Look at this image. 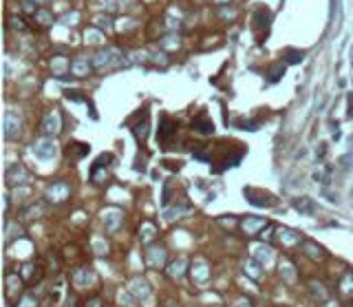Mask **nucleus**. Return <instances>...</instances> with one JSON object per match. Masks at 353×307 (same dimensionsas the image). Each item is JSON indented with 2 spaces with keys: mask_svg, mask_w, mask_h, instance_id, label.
<instances>
[{
  "mask_svg": "<svg viewBox=\"0 0 353 307\" xmlns=\"http://www.w3.org/2000/svg\"><path fill=\"white\" fill-rule=\"evenodd\" d=\"M122 65H124V53H122L120 49H113V46L97 51L95 58H93V66H95V71H100V73L113 71Z\"/></svg>",
  "mask_w": 353,
  "mask_h": 307,
  "instance_id": "obj_1",
  "label": "nucleus"
},
{
  "mask_svg": "<svg viewBox=\"0 0 353 307\" xmlns=\"http://www.w3.org/2000/svg\"><path fill=\"white\" fill-rule=\"evenodd\" d=\"M69 195H71L69 181H55L46 188L44 197H46V201H51V203H64L66 199H69Z\"/></svg>",
  "mask_w": 353,
  "mask_h": 307,
  "instance_id": "obj_2",
  "label": "nucleus"
},
{
  "mask_svg": "<svg viewBox=\"0 0 353 307\" xmlns=\"http://www.w3.org/2000/svg\"><path fill=\"white\" fill-rule=\"evenodd\" d=\"M33 157L36 159H40V161H51L55 157V153H58V148H55V144H53V139H49V137H42V139H38L36 144H33Z\"/></svg>",
  "mask_w": 353,
  "mask_h": 307,
  "instance_id": "obj_3",
  "label": "nucleus"
},
{
  "mask_svg": "<svg viewBox=\"0 0 353 307\" xmlns=\"http://www.w3.org/2000/svg\"><path fill=\"white\" fill-rule=\"evenodd\" d=\"M62 131V117L58 110H49L42 119V133L44 137H55V135Z\"/></svg>",
  "mask_w": 353,
  "mask_h": 307,
  "instance_id": "obj_4",
  "label": "nucleus"
},
{
  "mask_svg": "<svg viewBox=\"0 0 353 307\" xmlns=\"http://www.w3.org/2000/svg\"><path fill=\"white\" fill-rule=\"evenodd\" d=\"M243 195L248 197V201L252 203V206L256 208H271L274 206V197L267 193H263V190H256V188H245Z\"/></svg>",
  "mask_w": 353,
  "mask_h": 307,
  "instance_id": "obj_5",
  "label": "nucleus"
},
{
  "mask_svg": "<svg viewBox=\"0 0 353 307\" xmlns=\"http://www.w3.org/2000/svg\"><path fill=\"white\" fill-rule=\"evenodd\" d=\"M20 129H22V119H20L18 113L9 110L5 115V137L7 139H16L20 135Z\"/></svg>",
  "mask_w": 353,
  "mask_h": 307,
  "instance_id": "obj_6",
  "label": "nucleus"
},
{
  "mask_svg": "<svg viewBox=\"0 0 353 307\" xmlns=\"http://www.w3.org/2000/svg\"><path fill=\"white\" fill-rule=\"evenodd\" d=\"M174 135H177V122H172L168 115H164L159 122V142L164 144V146H168Z\"/></svg>",
  "mask_w": 353,
  "mask_h": 307,
  "instance_id": "obj_7",
  "label": "nucleus"
},
{
  "mask_svg": "<svg viewBox=\"0 0 353 307\" xmlns=\"http://www.w3.org/2000/svg\"><path fill=\"white\" fill-rule=\"evenodd\" d=\"M7 183H11V186H16V183H27L29 181V173L27 168H24L22 164H11L9 168H7Z\"/></svg>",
  "mask_w": 353,
  "mask_h": 307,
  "instance_id": "obj_8",
  "label": "nucleus"
},
{
  "mask_svg": "<svg viewBox=\"0 0 353 307\" xmlns=\"http://www.w3.org/2000/svg\"><path fill=\"white\" fill-rule=\"evenodd\" d=\"M128 294H133V296H137V298H142V301H146V298L150 296V285H148L144 279H139V276H137V279L130 281Z\"/></svg>",
  "mask_w": 353,
  "mask_h": 307,
  "instance_id": "obj_9",
  "label": "nucleus"
},
{
  "mask_svg": "<svg viewBox=\"0 0 353 307\" xmlns=\"http://www.w3.org/2000/svg\"><path fill=\"white\" fill-rule=\"evenodd\" d=\"M276 237L280 239V243L285 245H300L303 243V234H298L296 230H289V228H283V230H276Z\"/></svg>",
  "mask_w": 353,
  "mask_h": 307,
  "instance_id": "obj_10",
  "label": "nucleus"
},
{
  "mask_svg": "<svg viewBox=\"0 0 353 307\" xmlns=\"http://www.w3.org/2000/svg\"><path fill=\"white\" fill-rule=\"evenodd\" d=\"M241 228H243L248 234H256V232H261V230L267 228V221L261 219V217H248V219L241 221Z\"/></svg>",
  "mask_w": 353,
  "mask_h": 307,
  "instance_id": "obj_11",
  "label": "nucleus"
},
{
  "mask_svg": "<svg viewBox=\"0 0 353 307\" xmlns=\"http://www.w3.org/2000/svg\"><path fill=\"white\" fill-rule=\"evenodd\" d=\"M148 131H150V119H148V113H144L142 122H137V124L133 126V135H135V139H137L139 144H146V139H148Z\"/></svg>",
  "mask_w": 353,
  "mask_h": 307,
  "instance_id": "obj_12",
  "label": "nucleus"
},
{
  "mask_svg": "<svg viewBox=\"0 0 353 307\" xmlns=\"http://www.w3.org/2000/svg\"><path fill=\"white\" fill-rule=\"evenodd\" d=\"M252 252L256 254V261L261 263V265L271 267V263H274V250H271L270 245H256Z\"/></svg>",
  "mask_w": 353,
  "mask_h": 307,
  "instance_id": "obj_13",
  "label": "nucleus"
},
{
  "mask_svg": "<svg viewBox=\"0 0 353 307\" xmlns=\"http://www.w3.org/2000/svg\"><path fill=\"white\" fill-rule=\"evenodd\" d=\"M122 210L120 208H108V210L104 212V223H106V230H110V232H113V230H117L120 228V223H122Z\"/></svg>",
  "mask_w": 353,
  "mask_h": 307,
  "instance_id": "obj_14",
  "label": "nucleus"
},
{
  "mask_svg": "<svg viewBox=\"0 0 353 307\" xmlns=\"http://www.w3.org/2000/svg\"><path fill=\"white\" fill-rule=\"evenodd\" d=\"M210 267H208L206 261H194L192 263V279L197 283H208L210 281Z\"/></svg>",
  "mask_w": 353,
  "mask_h": 307,
  "instance_id": "obj_15",
  "label": "nucleus"
},
{
  "mask_svg": "<svg viewBox=\"0 0 353 307\" xmlns=\"http://www.w3.org/2000/svg\"><path fill=\"white\" fill-rule=\"evenodd\" d=\"M91 62H88L86 58H75L73 62H71V75H75V78H84V75L91 73Z\"/></svg>",
  "mask_w": 353,
  "mask_h": 307,
  "instance_id": "obj_16",
  "label": "nucleus"
},
{
  "mask_svg": "<svg viewBox=\"0 0 353 307\" xmlns=\"http://www.w3.org/2000/svg\"><path fill=\"white\" fill-rule=\"evenodd\" d=\"M270 20H271V14L265 7H258V9L254 11V29H256V31H263V29L270 27Z\"/></svg>",
  "mask_w": 353,
  "mask_h": 307,
  "instance_id": "obj_17",
  "label": "nucleus"
},
{
  "mask_svg": "<svg viewBox=\"0 0 353 307\" xmlns=\"http://www.w3.org/2000/svg\"><path fill=\"white\" fill-rule=\"evenodd\" d=\"M194 131H199L201 135H212L214 133V124H212V119L208 117L206 113H201L197 119H194Z\"/></svg>",
  "mask_w": 353,
  "mask_h": 307,
  "instance_id": "obj_18",
  "label": "nucleus"
},
{
  "mask_svg": "<svg viewBox=\"0 0 353 307\" xmlns=\"http://www.w3.org/2000/svg\"><path fill=\"white\" fill-rule=\"evenodd\" d=\"M293 208L305 215H316V201H311L309 197H296L293 199Z\"/></svg>",
  "mask_w": 353,
  "mask_h": 307,
  "instance_id": "obj_19",
  "label": "nucleus"
},
{
  "mask_svg": "<svg viewBox=\"0 0 353 307\" xmlns=\"http://www.w3.org/2000/svg\"><path fill=\"white\" fill-rule=\"evenodd\" d=\"M303 250L309 259H313V261H322V259H325V250H322L320 245H316L313 241H303Z\"/></svg>",
  "mask_w": 353,
  "mask_h": 307,
  "instance_id": "obj_20",
  "label": "nucleus"
},
{
  "mask_svg": "<svg viewBox=\"0 0 353 307\" xmlns=\"http://www.w3.org/2000/svg\"><path fill=\"white\" fill-rule=\"evenodd\" d=\"M166 261V250L164 248H150L148 250V265L150 267H159Z\"/></svg>",
  "mask_w": 353,
  "mask_h": 307,
  "instance_id": "obj_21",
  "label": "nucleus"
},
{
  "mask_svg": "<svg viewBox=\"0 0 353 307\" xmlns=\"http://www.w3.org/2000/svg\"><path fill=\"white\" fill-rule=\"evenodd\" d=\"M338 289L344 294V296L353 298V272H344L342 276H340V285Z\"/></svg>",
  "mask_w": 353,
  "mask_h": 307,
  "instance_id": "obj_22",
  "label": "nucleus"
},
{
  "mask_svg": "<svg viewBox=\"0 0 353 307\" xmlns=\"http://www.w3.org/2000/svg\"><path fill=\"white\" fill-rule=\"evenodd\" d=\"M93 281H95V276H93L91 270H78L73 274V283L78 285V287H86V285H91Z\"/></svg>",
  "mask_w": 353,
  "mask_h": 307,
  "instance_id": "obj_23",
  "label": "nucleus"
},
{
  "mask_svg": "<svg viewBox=\"0 0 353 307\" xmlns=\"http://www.w3.org/2000/svg\"><path fill=\"white\" fill-rule=\"evenodd\" d=\"M186 265H188V261H186V259H177V261L168 267V274L172 276V279H181V276H184Z\"/></svg>",
  "mask_w": 353,
  "mask_h": 307,
  "instance_id": "obj_24",
  "label": "nucleus"
},
{
  "mask_svg": "<svg viewBox=\"0 0 353 307\" xmlns=\"http://www.w3.org/2000/svg\"><path fill=\"white\" fill-rule=\"evenodd\" d=\"M245 274H248L249 279L258 281V279H261V263H258L256 259H252V261H248V263H245Z\"/></svg>",
  "mask_w": 353,
  "mask_h": 307,
  "instance_id": "obj_25",
  "label": "nucleus"
},
{
  "mask_svg": "<svg viewBox=\"0 0 353 307\" xmlns=\"http://www.w3.org/2000/svg\"><path fill=\"white\" fill-rule=\"evenodd\" d=\"M155 234H157V228L152 223H144L142 225V232H139V239H142V243H150L152 239H155Z\"/></svg>",
  "mask_w": 353,
  "mask_h": 307,
  "instance_id": "obj_26",
  "label": "nucleus"
},
{
  "mask_svg": "<svg viewBox=\"0 0 353 307\" xmlns=\"http://www.w3.org/2000/svg\"><path fill=\"white\" fill-rule=\"evenodd\" d=\"M113 24V18L110 16H104V14H100V16H95L93 18V29H100V31H106V29Z\"/></svg>",
  "mask_w": 353,
  "mask_h": 307,
  "instance_id": "obj_27",
  "label": "nucleus"
},
{
  "mask_svg": "<svg viewBox=\"0 0 353 307\" xmlns=\"http://www.w3.org/2000/svg\"><path fill=\"white\" fill-rule=\"evenodd\" d=\"M303 58H305L303 51H296V49H285L283 51V60H287L289 65H298Z\"/></svg>",
  "mask_w": 353,
  "mask_h": 307,
  "instance_id": "obj_28",
  "label": "nucleus"
},
{
  "mask_svg": "<svg viewBox=\"0 0 353 307\" xmlns=\"http://www.w3.org/2000/svg\"><path fill=\"white\" fill-rule=\"evenodd\" d=\"M161 46H164V49H168V51L179 49V46H181V38L177 36V33H170V36H166L164 40H161Z\"/></svg>",
  "mask_w": 353,
  "mask_h": 307,
  "instance_id": "obj_29",
  "label": "nucleus"
},
{
  "mask_svg": "<svg viewBox=\"0 0 353 307\" xmlns=\"http://www.w3.org/2000/svg\"><path fill=\"white\" fill-rule=\"evenodd\" d=\"M44 203L42 201H38V203H31V206L24 210V219H33V217H40V215H44Z\"/></svg>",
  "mask_w": 353,
  "mask_h": 307,
  "instance_id": "obj_30",
  "label": "nucleus"
},
{
  "mask_svg": "<svg viewBox=\"0 0 353 307\" xmlns=\"http://www.w3.org/2000/svg\"><path fill=\"white\" fill-rule=\"evenodd\" d=\"M36 20L42 27H51V24H53V16H51L49 9H44V7H40V9L36 11Z\"/></svg>",
  "mask_w": 353,
  "mask_h": 307,
  "instance_id": "obj_31",
  "label": "nucleus"
},
{
  "mask_svg": "<svg viewBox=\"0 0 353 307\" xmlns=\"http://www.w3.org/2000/svg\"><path fill=\"white\" fill-rule=\"evenodd\" d=\"M309 289H311V294L316 298H320V301L327 298V287L320 283V281H309Z\"/></svg>",
  "mask_w": 353,
  "mask_h": 307,
  "instance_id": "obj_32",
  "label": "nucleus"
},
{
  "mask_svg": "<svg viewBox=\"0 0 353 307\" xmlns=\"http://www.w3.org/2000/svg\"><path fill=\"white\" fill-rule=\"evenodd\" d=\"M293 265L289 261H283L280 263V274H283V279L287 281V283H293V281H296V274H293Z\"/></svg>",
  "mask_w": 353,
  "mask_h": 307,
  "instance_id": "obj_33",
  "label": "nucleus"
},
{
  "mask_svg": "<svg viewBox=\"0 0 353 307\" xmlns=\"http://www.w3.org/2000/svg\"><path fill=\"white\" fill-rule=\"evenodd\" d=\"M84 38H86V42H91V44H102V42H104V31H100V29H88V31L84 33Z\"/></svg>",
  "mask_w": 353,
  "mask_h": 307,
  "instance_id": "obj_34",
  "label": "nucleus"
},
{
  "mask_svg": "<svg viewBox=\"0 0 353 307\" xmlns=\"http://www.w3.org/2000/svg\"><path fill=\"white\" fill-rule=\"evenodd\" d=\"M283 73H285V65L271 66V69H270V82H278V80L283 78Z\"/></svg>",
  "mask_w": 353,
  "mask_h": 307,
  "instance_id": "obj_35",
  "label": "nucleus"
},
{
  "mask_svg": "<svg viewBox=\"0 0 353 307\" xmlns=\"http://www.w3.org/2000/svg\"><path fill=\"white\" fill-rule=\"evenodd\" d=\"M210 153H212L210 146H201L199 151H194V157H197V159H201V161H208V159H210Z\"/></svg>",
  "mask_w": 353,
  "mask_h": 307,
  "instance_id": "obj_36",
  "label": "nucleus"
},
{
  "mask_svg": "<svg viewBox=\"0 0 353 307\" xmlns=\"http://www.w3.org/2000/svg\"><path fill=\"white\" fill-rule=\"evenodd\" d=\"M188 208H172V210H166L164 212V219H168V221H172V217H179L181 212H186Z\"/></svg>",
  "mask_w": 353,
  "mask_h": 307,
  "instance_id": "obj_37",
  "label": "nucleus"
},
{
  "mask_svg": "<svg viewBox=\"0 0 353 307\" xmlns=\"http://www.w3.org/2000/svg\"><path fill=\"white\" fill-rule=\"evenodd\" d=\"M9 27L11 29H18V31H24V29H27V27H24V20L22 18H16V16H14V18H9Z\"/></svg>",
  "mask_w": 353,
  "mask_h": 307,
  "instance_id": "obj_38",
  "label": "nucleus"
},
{
  "mask_svg": "<svg viewBox=\"0 0 353 307\" xmlns=\"http://www.w3.org/2000/svg\"><path fill=\"white\" fill-rule=\"evenodd\" d=\"M236 126H243V129L256 131V129H258V119H245V122H236Z\"/></svg>",
  "mask_w": 353,
  "mask_h": 307,
  "instance_id": "obj_39",
  "label": "nucleus"
},
{
  "mask_svg": "<svg viewBox=\"0 0 353 307\" xmlns=\"http://www.w3.org/2000/svg\"><path fill=\"white\" fill-rule=\"evenodd\" d=\"M18 307H36V298L27 294V296H22V301L18 303Z\"/></svg>",
  "mask_w": 353,
  "mask_h": 307,
  "instance_id": "obj_40",
  "label": "nucleus"
},
{
  "mask_svg": "<svg viewBox=\"0 0 353 307\" xmlns=\"http://www.w3.org/2000/svg\"><path fill=\"white\" fill-rule=\"evenodd\" d=\"M347 117L353 119V93L347 97Z\"/></svg>",
  "mask_w": 353,
  "mask_h": 307,
  "instance_id": "obj_41",
  "label": "nucleus"
},
{
  "mask_svg": "<svg viewBox=\"0 0 353 307\" xmlns=\"http://www.w3.org/2000/svg\"><path fill=\"white\" fill-rule=\"evenodd\" d=\"M161 203H164V206L170 203V186L168 183H164V197H161Z\"/></svg>",
  "mask_w": 353,
  "mask_h": 307,
  "instance_id": "obj_42",
  "label": "nucleus"
},
{
  "mask_svg": "<svg viewBox=\"0 0 353 307\" xmlns=\"http://www.w3.org/2000/svg\"><path fill=\"white\" fill-rule=\"evenodd\" d=\"M31 272H33V265H31V263H27V265L22 267V279L24 281H31Z\"/></svg>",
  "mask_w": 353,
  "mask_h": 307,
  "instance_id": "obj_43",
  "label": "nucleus"
},
{
  "mask_svg": "<svg viewBox=\"0 0 353 307\" xmlns=\"http://www.w3.org/2000/svg\"><path fill=\"white\" fill-rule=\"evenodd\" d=\"M66 97H69V100H73V102H82L84 100L82 93H78V91H66Z\"/></svg>",
  "mask_w": 353,
  "mask_h": 307,
  "instance_id": "obj_44",
  "label": "nucleus"
},
{
  "mask_svg": "<svg viewBox=\"0 0 353 307\" xmlns=\"http://www.w3.org/2000/svg\"><path fill=\"white\" fill-rule=\"evenodd\" d=\"M325 155H327V144H320V146H318V151H316V157H318V159H325Z\"/></svg>",
  "mask_w": 353,
  "mask_h": 307,
  "instance_id": "obj_45",
  "label": "nucleus"
},
{
  "mask_svg": "<svg viewBox=\"0 0 353 307\" xmlns=\"http://www.w3.org/2000/svg\"><path fill=\"white\" fill-rule=\"evenodd\" d=\"M44 0H24V5H27V9H33V5H42Z\"/></svg>",
  "mask_w": 353,
  "mask_h": 307,
  "instance_id": "obj_46",
  "label": "nucleus"
},
{
  "mask_svg": "<svg viewBox=\"0 0 353 307\" xmlns=\"http://www.w3.org/2000/svg\"><path fill=\"white\" fill-rule=\"evenodd\" d=\"M100 305H102V301H100V298H93V301L88 303L86 307H100Z\"/></svg>",
  "mask_w": 353,
  "mask_h": 307,
  "instance_id": "obj_47",
  "label": "nucleus"
},
{
  "mask_svg": "<svg viewBox=\"0 0 353 307\" xmlns=\"http://www.w3.org/2000/svg\"><path fill=\"white\" fill-rule=\"evenodd\" d=\"M325 307H340V305H338L335 301H327V303H325Z\"/></svg>",
  "mask_w": 353,
  "mask_h": 307,
  "instance_id": "obj_48",
  "label": "nucleus"
},
{
  "mask_svg": "<svg viewBox=\"0 0 353 307\" xmlns=\"http://www.w3.org/2000/svg\"><path fill=\"white\" fill-rule=\"evenodd\" d=\"M236 307H249V303L248 301H239L236 303Z\"/></svg>",
  "mask_w": 353,
  "mask_h": 307,
  "instance_id": "obj_49",
  "label": "nucleus"
},
{
  "mask_svg": "<svg viewBox=\"0 0 353 307\" xmlns=\"http://www.w3.org/2000/svg\"><path fill=\"white\" fill-rule=\"evenodd\" d=\"M216 5H223V2H229V0H214Z\"/></svg>",
  "mask_w": 353,
  "mask_h": 307,
  "instance_id": "obj_50",
  "label": "nucleus"
},
{
  "mask_svg": "<svg viewBox=\"0 0 353 307\" xmlns=\"http://www.w3.org/2000/svg\"><path fill=\"white\" fill-rule=\"evenodd\" d=\"M347 307H353V303H351V305H347Z\"/></svg>",
  "mask_w": 353,
  "mask_h": 307,
  "instance_id": "obj_51",
  "label": "nucleus"
}]
</instances>
